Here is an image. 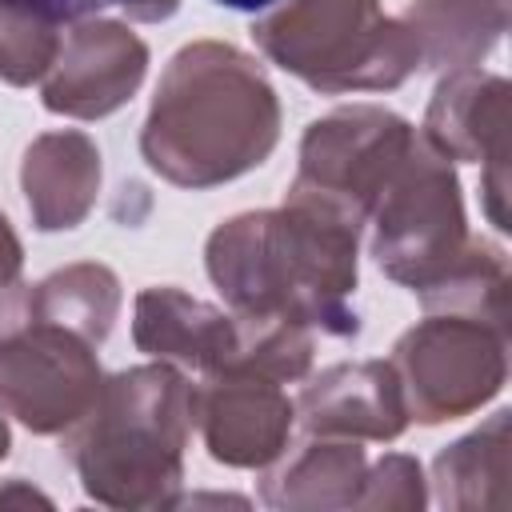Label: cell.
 I'll return each instance as SVG.
<instances>
[{"label":"cell","mask_w":512,"mask_h":512,"mask_svg":"<svg viewBox=\"0 0 512 512\" xmlns=\"http://www.w3.org/2000/svg\"><path fill=\"white\" fill-rule=\"evenodd\" d=\"M356 224L284 200V208L244 212L208 236V276L224 304L244 320H272L312 336L352 340L360 316L356 292Z\"/></svg>","instance_id":"obj_1"},{"label":"cell","mask_w":512,"mask_h":512,"mask_svg":"<svg viewBox=\"0 0 512 512\" xmlns=\"http://www.w3.org/2000/svg\"><path fill=\"white\" fill-rule=\"evenodd\" d=\"M280 140V100L260 64L236 44L180 48L152 96L140 152L180 188H216L264 164Z\"/></svg>","instance_id":"obj_2"},{"label":"cell","mask_w":512,"mask_h":512,"mask_svg":"<svg viewBox=\"0 0 512 512\" xmlns=\"http://www.w3.org/2000/svg\"><path fill=\"white\" fill-rule=\"evenodd\" d=\"M192 384L172 364H140L100 384L92 408L64 432L84 492L108 508H168L184 480Z\"/></svg>","instance_id":"obj_3"},{"label":"cell","mask_w":512,"mask_h":512,"mask_svg":"<svg viewBox=\"0 0 512 512\" xmlns=\"http://www.w3.org/2000/svg\"><path fill=\"white\" fill-rule=\"evenodd\" d=\"M252 40L316 92H384L420 68L416 32L380 0H288L252 24Z\"/></svg>","instance_id":"obj_4"},{"label":"cell","mask_w":512,"mask_h":512,"mask_svg":"<svg viewBox=\"0 0 512 512\" xmlns=\"http://www.w3.org/2000/svg\"><path fill=\"white\" fill-rule=\"evenodd\" d=\"M372 216V256L380 272L412 292L440 284L472 248L456 172L424 136L412 140Z\"/></svg>","instance_id":"obj_5"},{"label":"cell","mask_w":512,"mask_h":512,"mask_svg":"<svg viewBox=\"0 0 512 512\" xmlns=\"http://www.w3.org/2000/svg\"><path fill=\"white\" fill-rule=\"evenodd\" d=\"M412 140V124L388 108H336L308 124L300 140V172L288 188V200L328 208L360 228L372 216L392 172L408 156Z\"/></svg>","instance_id":"obj_6"},{"label":"cell","mask_w":512,"mask_h":512,"mask_svg":"<svg viewBox=\"0 0 512 512\" xmlns=\"http://www.w3.org/2000/svg\"><path fill=\"white\" fill-rule=\"evenodd\" d=\"M408 420L440 424L476 412L504 388L508 332L460 312H428L392 348Z\"/></svg>","instance_id":"obj_7"},{"label":"cell","mask_w":512,"mask_h":512,"mask_svg":"<svg viewBox=\"0 0 512 512\" xmlns=\"http://www.w3.org/2000/svg\"><path fill=\"white\" fill-rule=\"evenodd\" d=\"M100 384L96 344L60 324L28 320L0 336V412L28 432H68L92 408Z\"/></svg>","instance_id":"obj_8"},{"label":"cell","mask_w":512,"mask_h":512,"mask_svg":"<svg viewBox=\"0 0 512 512\" xmlns=\"http://www.w3.org/2000/svg\"><path fill=\"white\" fill-rule=\"evenodd\" d=\"M508 124H512V92L504 76L480 68H452L428 104L424 140L444 160H476L484 164V208L488 220L508 232Z\"/></svg>","instance_id":"obj_9"},{"label":"cell","mask_w":512,"mask_h":512,"mask_svg":"<svg viewBox=\"0 0 512 512\" xmlns=\"http://www.w3.org/2000/svg\"><path fill=\"white\" fill-rule=\"evenodd\" d=\"M148 68V48L116 20H76L44 72L40 96L48 112L100 120L132 100Z\"/></svg>","instance_id":"obj_10"},{"label":"cell","mask_w":512,"mask_h":512,"mask_svg":"<svg viewBox=\"0 0 512 512\" xmlns=\"http://www.w3.org/2000/svg\"><path fill=\"white\" fill-rule=\"evenodd\" d=\"M296 408L280 380L260 372H216L192 384V420L204 448L228 468H264L288 448Z\"/></svg>","instance_id":"obj_11"},{"label":"cell","mask_w":512,"mask_h":512,"mask_svg":"<svg viewBox=\"0 0 512 512\" xmlns=\"http://www.w3.org/2000/svg\"><path fill=\"white\" fill-rule=\"evenodd\" d=\"M132 340L156 360H172L200 376L236 372L244 352V324L216 304H204L180 288H144L136 296Z\"/></svg>","instance_id":"obj_12"},{"label":"cell","mask_w":512,"mask_h":512,"mask_svg":"<svg viewBox=\"0 0 512 512\" xmlns=\"http://www.w3.org/2000/svg\"><path fill=\"white\" fill-rule=\"evenodd\" d=\"M296 412L312 436L344 440H396L408 424L404 392L384 360L336 364L304 384Z\"/></svg>","instance_id":"obj_13"},{"label":"cell","mask_w":512,"mask_h":512,"mask_svg":"<svg viewBox=\"0 0 512 512\" xmlns=\"http://www.w3.org/2000/svg\"><path fill=\"white\" fill-rule=\"evenodd\" d=\"M20 184L40 232L76 228L100 192V152L84 132H48L24 152Z\"/></svg>","instance_id":"obj_14"},{"label":"cell","mask_w":512,"mask_h":512,"mask_svg":"<svg viewBox=\"0 0 512 512\" xmlns=\"http://www.w3.org/2000/svg\"><path fill=\"white\" fill-rule=\"evenodd\" d=\"M364 476V448L356 440H308L264 476L260 492L272 508H348L360 500Z\"/></svg>","instance_id":"obj_15"},{"label":"cell","mask_w":512,"mask_h":512,"mask_svg":"<svg viewBox=\"0 0 512 512\" xmlns=\"http://www.w3.org/2000/svg\"><path fill=\"white\" fill-rule=\"evenodd\" d=\"M404 24L416 32L420 64L468 68L508 28V0H412Z\"/></svg>","instance_id":"obj_16"},{"label":"cell","mask_w":512,"mask_h":512,"mask_svg":"<svg viewBox=\"0 0 512 512\" xmlns=\"http://www.w3.org/2000/svg\"><path fill=\"white\" fill-rule=\"evenodd\" d=\"M508 412L444 448L432 464L436 496L444 508H508Z\"/></svg>","instance_id":"obj_17"},{"label":"cell","mask_w":512,"mask_h":512,"mask_svg":"<svg viewBox=\"0 0 512 512\" xmlns=\"http://www.w3.org/2000/svg\"><path fill=\"white\" fill-rule=\"evenodd\" d=\"M120 312V280L104 264H68L28 292V320L60 324L88 344H104Z\"/></svg>","instance_id":"obj_18"},{"label":"cell","mask_w":512,"mask_h":512,"mask_svg":"<svg viewBox=\"0 0 512 512\" xmlns=\"http://www.w3.org/2000/svg\"><path fill=\"white\" fill-rule=\"evenodd\" d=\"M60 48V24L28 4L0 0V80L24 88L44 80Z\"/></svg>","instance_id":"obj_19"},{"label":"cell","mask_w":512,"mask_h":512,"mask_svg":"<svg viewBox=\"0 0 512 512\" xmlns=\"http://www.w3.org/2000/svg\"><path fill=\"white\" fill-rule=\"evenodd\" d=\"M420 464L412 456H384L376 472L364 476L356 508H420L424 504V484H420Z\"/></svg>","instance_id":"obj_20"},{"label":"cell","mask_w":512,"mask_h":512,"mask_svg":"<svg viewBox=\"0 0 512 512\" xmlns=\"http://www.w3.org/2000/svg\"><path fill=\"white\" fill-rule=\"evenodd\" d=\"M20 264H24L20 240L0 212V336L28 324V292L32 288L20 280Z\"/></svg>","instance_id":"obj_21"},{"label":"cell","mask_w":512,"mask_h":512,"mask_svg":"<svg viewBox=\"0 0 512 512\" xmlns=\"http://www.w3.org/2000/svg\"><path fill=\"white\" fill-rule=\"evenodd\" d=\"M16 4H28V8L52 16L56 24H64V20H84V16H92L108 4H120V0H16Z\"/></svg>","instance_id":"obj_22"},{"label":"cell","mask_w":512,"mask_h":512,"mask_svg":"<svg viewBox=\"0 0 512 512\" xmlns=\"http://www.w3.org/2000/svg\"><path fill=\"white\" fill-rule=\"evenodd\" d=\"M120 4L128 8L132 20H168L180 8V0H120Z\"/></svg>","instance_id":"obj_23"},{"label":"cell","mask_w":512,"mask_h":512,"mask_svg":"<svg viewBox=\"0 0 512 512\" xmlns=\"http://www.w3.org/2000/svg\"><path fill=\"white\" fill-rule=\"evenodd\" d=\"M220 8H236V12H260V8H272L276 0H212Z\"/></svg>","instance_id":"obj_24"},{"label":"cell","mask_w":512,"mask_h":512,"mask_svg":"<svg viewBox=\"0 0 512 512\" xmlns=\"http://www.w3.org/2000/svg\"><path fill=\"white\" fill-rule=\"evenodd\" d=\"M4 456H8V424L0 420V460H4Z\"/></svg>","instance_id":"obj_25"}]
</instances>
